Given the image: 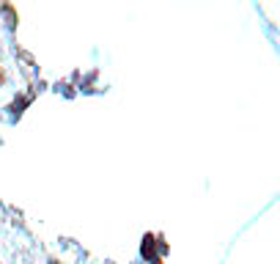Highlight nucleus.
<instances>
[{
  "mask_svg": "<svg viewBox=\"0 0 280 264\" xmlns=\"http://www.w3.org/2000/svg\"><path fill=\"white\" fill-rule=\"evenodd\" d=\"M143 259H148V264H160V261H157V256H154V240H151V237L143 240Z\"/></svg>",
  "mask_w": 280,
  "mask_h": 264,
  "instance_id": "nucleus-1",
  "label": "nucleus"
}]
</instances>
